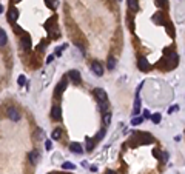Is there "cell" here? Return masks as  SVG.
Returning <instances> with one entry per match:
<instances>
[{"instance_id": "1", "label": "cell", "mask_w": 185, "mask_h": 174, "mask_svg": "<svg viewBox=\"0 0 185 174\" xmlns=\"http://www.w3.org/2000/svg\"><path fill=\"white\" fill-rule=\"evenodd\" d=\"M94 96H96V99H97L99 103H102V102H108V100H107L108 96H107L105 89H102V88H96V89H94Z\"/></svg>"}, {"instance_id": "2", "label": "cell", "mask_w": 185, "mask_h": 174, "mask_svg": "<svg viewBox=\"0 0 185 174\" xmlns=\"http://www.w3.org/2000/svg\"><path fill=\"white\" fill-rule=\"evenodd\" d=\"M168 62H170L168 69H173V68H174V66H177V63H179V56H177L174 51H171V53L168 54Z\"/></svg>"}, {"instance_id": "3", "label": "cell", "mask_w": 185, "mask_h": 174, "mask_svg": "<svg viewBox=\"0 0 185 174\" xmlns=\"http://www.w3.org/2000/svg\"><path fill=\"white\" fill-rule=\"evenodd\" d=\"M68 79H71L73 83H76V85H79V83L82 82V76H80V73L76 71V69H71V71L68 73Z\"/></svg>"}, {"instance_id": "4", "label": "cell", "mask_w": 185, "mask_h": 174, "mask_svg": "<svg viewBox=\"0 0 185 174\" xmlns=\"http://www.w3.org/2000/svg\"><path fill=\"white\" fill-rule=\"evenodd\" d=\"M6 17H8V20H10L11 23H14V22L19 19V11H17L14 6H11V8L8 10V13H6Z\"/></svg>"}, {"instance_id": "5", "label": "cell", "mask_w": 185, "mask_h": 174, "mask_svg": "<svg viewBox=\"0 0 185 174\" xmlns=\"http://www.w3.org/2000/svg\"><path fill=\"white\" fill-rule=\"evenodd\" d=\"M137 66H139V69H140V71H145V73L151 69V65H150V62H148L145 57H140V59H139Z\"/></svg>"}, {"instance_id": "6", "label": "cell", "mask_w": 185, "mask_h": 174, "mask_svg": "<svg viewBox=\"0 0 185 174\" xmlns=\"http://www.w3.org/2000/svg\"><path fill=\"white\" fill-rule=\"evenodd\" d=\"M65 88H66V77L59 82V85H57V88H56V91H54V96H56V97H60L62 93L65 91Z\"/></svg>"}, {"instance_id": "7", "label": "cell", "mask_w": 185, "mask_h": 174, "mask_svg": "<svg viewBox=\"0 0 185 174\" xmlns=\"http://www.w3.org/2000/svg\"><path fill=\"white\" fill-rule=\"evenodd\" d=\"M91 69H92V73H94L96 76H99V77L104 74V66L99 62H92L91 63Z\"/></svg>"}, {"instance_id": "8", "label": "cell", "mask_w": 185, "mask_h": 174, "mask_svg": "<svg viewBox=\"0 0 185 174\" xmlns=\"http://www.w3.org/2000/svg\"><path fill=\"white\" fill-rule=\"evenodd\" d=\"M20 43H22V48H23V49H26V51L31 49V37H30L28 34H23Z\"/></svg>"}, {"instance_id": "9", "label": "cell", "mask_w": 185, "mask_h": 174, "mask_svg": "<svg viewBox=\"0 0 185 174\" xmlns=\"http://www.w3.org/2000/svg\"><path fill=\"white\" fill-rule=\"evenodd\" d=\"M8 117H10L13 122H19V119H20V113H19L16 108H10V109H8Z\"/></svg>"}, {"instance_id": "10", "label": "cell", "mask_w": 185, "mask_h": 174, "mask_svg": "<svg viewBox=\"0 0 185 174\" xmlns=\"http://www.w3.org/2000/svg\"><path fill=\"white\" fill-rule=\"evenodd\" d=\"M51 117H53V119H56V120H60V119H62L60 106H57V105H54V106H53V109H51Z\"/></svg>"}, {"instance_id": "11", "label": "cell", "mask_w": 185, "mask_h": 174, "mask_svg": "<svg viewBox=\"0 0 185 174\" xmlns=\"http://www.w3.org/2000/svg\"><path fill=\"white\" fill-rule=\"evenodd\" d=\"M69 149H71L73 152H76V154H80V152H83V146H82L80 143H77V142H73V143H69Z\"/></svg>"}, {"instance_id": "12", "label": "cell", "mask_w": 185, "mask_h": 174, "mask_svg": "<svg viewBox=\"0 0 185 174\" xmlns=\"http://www.w3.org/2000/svg\"><path fill=\"white\" fill-rule=\"evenodd\" d=\"M153 22L156 25H163V17H162V13H154L153 16Z\"/></svg>"}, {"instance_id": "13", "label": "cell", "mask_w": 185, "mask_h": 174, "mask_svg": "<svg viewBox=\"0 0 185 174\" xmlns=\"http://www.w3.org/2000/svg\"><path fill=\"white\" fill-rule=\"evenodd\" d=\"M6 42H8V36H6V33L2 28H0V46H5Z\"/></svg>"}, {"instance_id": "14", "label": "cell", "mask_w": 185, "mask_h": 174, "mask_svg": "<svg viewBox=\"0 0 185 174\" xmlns=\"http://www.w3.org/2000/svg\"><path fill=\"white\" fill-rule=\"evenodd\" d=\"M28 157H30V160H31L33 163H37V162H39V159H40V156H39V152H37V151H31Z\"/></svg>"}, {"instance_id": "15", "label": "cell", "mask_w": 185, "mask_h": 174, "mask_svg": "<svg viewBox=\"0 0 185 174\" xmlns=\"http://www.w3.org/2000/svg\"><path fill=\"white\" fill-rule=\"evenodd\" d=\"M128 8H130L131 11H137V10H139L137 0H128Z\"/></svg>"}, {"instance_id": "16", "label": "cell", "mask_w": 185, "mask_h": 174, "mask_svg": "<svg viewBox=\"0 0 185 174\" xmlns=\"http://www.w3.org/2000/svg\"><path fill=\"white\" fill-rule=\"evenodd\" d=\"M136 116L140 113V99H139V96H136V100H134V111H133Z\"/></svg>"}, {"instance_id": "17", "label": "cell", "mask_w": 185, "mask_h": 174, "mask_svg": "<svg viewBox=\"0 0 185 174\" xmlns=\"http://www.w3.org/2000/svg\"><path fill=\"white\" fill-rule=\"evenodd\" d=\"M51 137H53L54 140H59V139L62 137V129H60V128H56V129L53 131V134H51Z\"/></svg>"}, {"instance_id": "18", "label": "cell", "mask_w": 185, "mask_h": 174, "mask_svg": "<svg viewBox=\"0 0 185 174\" xmlns=\"http://www.w3.org/2000/svg\"><path fill=\"white\" fill-rule=\"evenodd\" d=\"M45 3H46V6H48L49 10H56V6H57V0H45Z\"/></svg>"}, {"instance_id": "19", "label": "cell", "mask_w": 185, "mask_h": 174, "mask_svg": "<svg viewBox=\"0 0 185 174\" xmlns=\"http://www.w3.org/2000/svg\"><path fill=\"white\" fill-rule=\"evenodd\" d=\"M114 66H116V59L114 57H108V68L114 69Z\"/></svg>"}, {"instance_id": "20", "label": "cell", "mask_w": 185, "mask_h": 174, "mask_svg": "<svg viewBox=\"0 0 185 174\" xmlns=\"http://www.w3.org/2000/svg\"><path fill=\"white\" fill-rule=\"evenodd\" d=\"M43 137H45V131H43V129H37V131H36V139H37V140H42Z\"/></svg>"}, {"instance_id": "21", "label": "cell", "mask_w": 185, "mask_h": 174, "mask_svg": "<svg viewBox=\"0 0 185 174\" xmlns=\"http://www.w3.org/2000/svg\"><path fill=\"white\" fill-rule=\"evenodd\" d=\"M110 120H111V114H110V113H107V114L104 116V123H105V126H108V125H110Z\"/></svg>"}, {"instance_id": "22", "label": "cell", "mask_w": 185, "mask_h": 174, "mask_svg": "<svg viewBox=\"0 0 185 174\" xmlns=\"http://www.w3.org/2000/svg\"><path fill=\"white\" fill-rule=\"evenodd\" d=\"M131 123H133V125H140V123H144V117H134V119L131 120Z\"/></svg>"}, {"instance_id": "23", "label": "cell", "mask_w": 185, "mask_h": 174, "mask_svg": "<svg viewBox=\"0 0 185 174\" xmlns=\"http://www.w3.org/2000/svg\"><path fill=\"white\" fill-rule=\"evenodd\" d=\"M92 146H94V142H92L91 139H86V149H88V151H92Z\"/></svg>"}, {"instance_id": "24", "label": "cell", "mask_w": 185, "mask_h": 174, "mask_svg": "<svg viewBox=\"0 0 185 174\" xmlns=\"http://www.w3.org/2000/svg\"><path fill=\"white\" fill-rule=\"evenodd\" d=\"M62 168H63V169H74L76 166H74L73 163H69V162H65V163L62 165Z\"/></svg>"}, {"instance_id": "25", "label": "cell", "mask_w": 185, "mask_h": 174, "mask_svg": "<svg viewBox=\"0 0 185 174\" xmlns=\"http://www.w3.org/2000/svg\"><path fill=\"white\" fill-rule=\"evenodd\" d=\"M151 120H153L154 123H159V122H160V114H153V116H151Z\"/></svg>"}, {"instance_id": "26", "label": "cell", "mask_w": 185, "mask_h": 174, "mask_svg": "<svg viewBox=\"0 0 185 174\" xmlns=\"http://www.w3.org/2000/svg\"><path fill=\"white\" fill-rule=\"evenodd\" d=\"M167 30H168V33H170V36H171V37H174V28H173V26H171L170 23L167 25Z\"/></svg>"}, {"instance_id": "27", "label": "cell", "mask_w": 185, "mask_h": 174, "mask_svg": "<svg viewBox=\"0 0 185 174\" xmlns=\"http://www.w3.org/2000/svg\"><path fill=\"white\" fill-rule=\"evenodd\" d=\"M153 154H154V156H156V157H157V159H159V160H160V159H162V152H160V151H159V149H153Z\"/></svg>"}, {"instance_id": "28", "label": "cell", "mask_w": 185, "mask_h": 174, "mask_svg": "<svg viewBox=\"0 0 185 174\" xmlns=\"http://www.w3.org/2000/svg\"><path fill=\"white\" fill-rule=\"evenodd\" d=\"M17 82H19V85H25V83H26V79H25V76H20Z\"/></svg>"}, {"instance_id": "29", "label": "cell", "mask_w": 185, "mask_h": 174, "mask_svg": "<svg viewBox=\"0 0 185 174\" xmlns=\"http://www.w3.org/2000/svg\"><path fill=\"white\" fill-rule=\"evenodd\" d=\"M156 5H157V6H165L167 2H165V0H156Z\"/></svg>"}, {"instance_id": "30", "label": "cell", "mask_w": 185, "mask_h": 174, "mask_svg": "<svg viewBox=\"0 0 185 174\" xmlns=\"http://www.w3.org/2000/svg\"><path fill=\"white\" fill-rule=\"evenodd\" d=\"M104 136H105V129H100V131H99V134H97V137H96V139H97V140H100V139H102V137H104Z\"/></svg>"}, {"instance_id": "31", "label": "cell", "mask_w": 185, "mask_h": 174, "mask_svg": "<svg viewBox=\"0 0 185 174\" xmlns=\"http://www.w3.org/2000/svg\"><path fill=\"white\" fill-rule=\"evenodd\" d=\"M177 109H179V105H174V106H171V108H170V113H176Z\"/></svg>"}, {"instance_id": "32", "label": "cell", "mask_w": 185, "mask_h": 174, "mask_svg": "<svg viewBox=\"0 0 185 174\" xmlns=\"http://www.w3.org/2000/svg\"><path fill=\"white\" fill-rule=\"evenodd\" d=\"M45 146H46V149H51V142L46 140V142H45Z\"/></svg>"}, {"instance_id": "33", "label": "cell", "mask_w": 185, "mask_h": 174, "mask_svg": "<svg viewBox=\"0 0 185 174\" xmlns=\"http://www.w3.org/2000/svg\"><path fill=\"white\" fill-rule=\"evenodd\" d=\"M160 160H168V152H163L162 154V159Z\"/></svg>"}, {"instance_id": "34", "label": "cell", "mask_w": 185, "mask_h": 174, "mask_svg": "<svg viewBox=\"0 0 185 174\" xmlns=\"http://www.w3.org/2000/svg\"><path fill=\"white\" fill-rule=\"evenodd\" d=\"M53 60H54V56H49V57H48V60H46V62H48V63H51V62H53Z\"/></svg>"}, {"instance_id": "35", "label": "cell", "mask_w": 185, "mask_h": 174, "mask_svg": "<svg viewBox=\"0 0 185 174\" xmlns=\"http://www.w3.org/2000/svg\"><path fill=\"white\" fill-rule=\"evenodd\" d=\"M150 117V113L148 111H145V114H144V119H148Z\"/></svg>"}, {"instance_id": "36", "label": "cell", "mask_w": 185, "mask_h": 174, "mask_svg": "<svg viewBox=\"0 0 185 174\" xmlns=\"http://www.w3.org/2000/svg\"><path fill=\"white\" fill-rule=\"evenodd\" d=\"M107 174H116V172H113V171H108V172H107Z\"/></svg>"}, {"instance_id": "37", "label": "cell", "mask_w": 185, "mask_h": 174, "mask_svg": "<svg viewBox=\"0 0 185 174\" xmlns=\"http://www.w3.org/2000/svg\"><path fill=\"white\" fill-rule=\"evenodd\" d=\"M17 2H19V0H17Z\"/></svg>"}]
</instances>
